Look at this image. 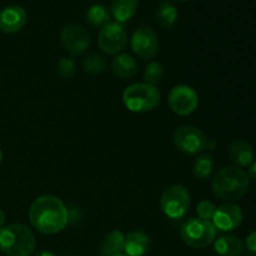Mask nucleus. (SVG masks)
I'll use <instances>...</instances> for the list:
<instances>
[{"label":"nucleus","instance_id":"1","mask_svg":"<svg viewBox=\"0 0 256 256\" xmlns=\"http://www.w3.org/2000/svg\"><path fill=\"white\" fill-rule=\"evenodd\" d=\"M32 226L42 234L52 235L62 232L69 222V214L64 202L52 195L35 199L29 210Z\"/></svg>","mask_w":256,"mask_h":256},{"label":"nucleus","instance_id":"2","mask_svg":"<svg viewBox=\"0 0 256 256\" xmlns=\"http://www.w3.org/2000/svg\"><path fill=\"white\" fill-rule=\"evenodd\" d=\"M249 186V175L238 166L222 168L215 174L212 182L215 196L228 202L242 199L248 192Z\"/></svg>","mask_w":256,"mask_h":256},{"label":"nucleus","instance_id":"3","mask_svg":"<svg viewBox=\"0 0 256 256\" xmlns=\"http://www.w3.org/2000/svg\"><path fill=\"white\" fill-rule=\"evenodd\" d=\"M0 250L8 256H30L35 250V238L24 224H10L0 229Z\"/></svg>","mask_w":256,"mask_h":256},{"label":"nucleus","instance_id":"4","mask_svg":"<svg viewBox=\"0 0 256 256\" xmlns=\"http://www.w3.org/2000/svg\"><path fill=\"white\" fill-rule=\"evenodd\" d=\"M162 100L159 89L146 82L132 84L122 92L124 105L132 112H146L154 110Z\"/></svg>","mask_w":256,"mask_h":256},{"label":"nucleus","instance_id":"5","mask_svg":"<svg viewBox=\"0 0 256 256\" xmlns=\"http://www.w3.org/2000/svg\"><path fill=\"white\" fill-rule=\"evenodd\" d=\"M180 236L188 246L194 248V249H202L215 242L216 228L209 220L192 218L182 225Z\"/></svg>","mask_w":256,"mask_h":256},{"label":"nucleus","instance_id":"6","mask_svg":"<svg viewBox=\"0 0 256 256\" xmlns=\"http://www.w3.org/2000/svg\"><path fill=\"white\" fill-rule=\"evenodd\" d=\"M192 202L189 190L179 184L166 188L160 198L162 212L170 219H180L188 212Z\"/></svg>","mask_w":256,"mask_h":256},{"label":"nucleus","instance_id":"7","mask_svg":"<svg viewBox=\"0 0 256 256\" xmlns=\"http://www.w3.org/2000/svg\"><path fill=\"white\" fill-rule=\"evenodd\" d=\"M175 148L184 154L195 155L206 149L208 139L204 132L192 125H184L175 130L172 136Z\"/></svg>","mask_w":256,"mask_h":256},{"label":"nucleus","instance_id":"8","mask_svg":"<svg viewBox=\"0 0 256 256\" xmlns=\"http://www.w3.org/2000/svg\"><path fill=\"white\" fill-rule=\"evenodd\" d=\"M128 42V32L122 22H108L98 35L99 48L108 55L122 52Z\"/></svg>","mask_w":256,"mask_h":256},{"label":"nucleus","instance_id":"9","mask_svg":"<svg viewBox=\"0 0 256 256\" xmlns=\"http://www.w3.org/2000/svg\"><path fill=\"white\" fill-rule=\"evenodd\" d=\"M169 105L175 114L188 116L198 109L199 95L189 85H176L169 92Z\"/></svg>","mask_w":256,"mask_h":256},{"label":"nucleus","instance_id":"10","mask_svg":"<svg viewBox=\"0 0 256 256\" xmlns=\"http://www.w3.org/2000/svg\"><path fill=\"white\" fill-rule=\"evenodd\" d=\"M60 40L65 49L74 55H80L86 52L90 45V35L82 26L69 24L60 32Z\"/></svg>","mask_w":256,"mask_h":256},{"label":"nucleus","instance_id":"11","mask_svg":"<svg viewBox=\"0 0 256 256\" xmlns=\"http://www.w3.org/2000/svg\"><path fill=\"white\" fill-rule=\"evenodd\" d=\"M132 49L142 59H152L159 50L156 32L146 26L135 30L132 36Z\"/></svg>","mask_w":256,"mask_h":256},{"label":"nucleus","instance_id":"12","mask_svg":"<svg viewBox=\"0 0 256 256\" xmlns=\"http://www.w3.org/2000/svg\"><path fill=\"white\" fill-rule=\"evenodd\" d=\"M242 222V212L239 205L234 202H226L216 208L212 224L216 230L222 232H232L238 229Z\"/></svg>","mask_w":256,"mask_h":256},{"label":"nucleus","instance_id":"13","mask_svg":"<svg viewBox=\"0 0 256 256\" xmlns=\"http://www.w3.org/2000/svg\"><path fill=\"white\" fill-rule=\"evenodd\" d=\"M26 12L19 5H10L0 12V30L6 34H14L25 26Z\"/></svg>","mask_w":256,"mask_h":256},{"label":"nucleus","instance_id":"14","mask_svg":"<svg viewBox=\"0 0 256 256\" xmlns=\"http://www.w3.org/2000/svg\"><path fill=\"white\" fill-rule=\"evenodd\" d=\"M230 160L236 165L238 168L250 166L255 160V154L252 146L245 140H235L229 145L228 150Z\"/></svg>","mask_w":256,"mask_h":256},{"label":"nucleus","instance_id":"15","mask_svg":"<svg viewBox=\"0 0 256 256\" xmlns=\"http://www.w3.org/2000/svg\"><path fill=\"white\" fill-rule=\"evenodd\" d=\"M150 246V238L142 232H132L125 235L124 252L128 256H144Z\"/></svg>","mask_w":256,"mask_h":256},{"label":"nucleus","instance_id":"16","mask_svg":"<svg viewBox=\"0 0 256 256\" xmlns=\"http://www.w3.org/2000/svg\"><path fill=\"white\" fill-rule=\"evenodd\" d=\"M112 69L116 76L128 79L132 78L138 72V62L132 55L129 54H120L115 56L112 62Z\"/></svg>","mask_w":256,"mask_h":256},{"label":"nucleus","instance_id":"17","mask_svg":"<svg viewBox=\"0 0 256 256\" xmlns=\"http://www.w3.org/2000/svg\"><path fill=\"white\" fill-rule=\"evenodd\" d=\"M214 249L220 256H239L244 250V244L235 235H224L215 240Z\"/></svg>","mask_w":256,"mask_h":256},{"label":"nucleus","instance_id":"18","mask_svg":"<svg viewBox=\"0 0 256 256\" xmlns=\"http://www.w3.org/2000/svg\"><path fill=\"white\" fill-rule=\"evenodd\" d=\"M138 9V0H112L110 12L116 22H125L134 16Z\"/></svg>","mask_w":256,"mask_h":256},{"label":"nucleus","instance_id":"19","mask_svg":"<svg viewBox=\"0 0 256 256\" xmlns=\"http://www.w3.org/2000/svg\"><path fill=\"white\" fill-rule=\"evenodd\" d=\"M124 242L125 235L119 230H112L105 236L102 248H100V254H102V256L120 254L122 252H124Z\"/></svg>","mask_w":256,"mask_h":256},{"label":"nucleus","instance_id":"20","mask_svg":"<svg viewBox=\"0 0 256 256\" xmlns=\"http://www.w3.org/2000/svg\"><path fill=\"white\" fill-rule=\"evenodd\" d=\"M155 19L160 26L170 29L178 20V9L170 2H162L155 12Z\"/></svg>","mask_w":256,"mask_h":256},{"label":"nucleus","instance_id":"21","mask_svg":"<svg viewBox=\"0 0 256 256\" xmlns=\"http://www.w3.org/2000/svg\"><path fill=\"white\" fill-rule=\"evenodd\" d=\"M85 18H86V22L92 26L102 29L104 25L110 22V12L105 5L95 4L86 10Z\"/></svg>","mask_w":256,"mask_h":256},{"label":"nucleus","instance_id":"22","mask_svg":"<svg viewBox=\"0 0 256 256\" xmlns=\"http://www.w3.org/2000/svg\"><path fill=\"white\" fill-rule=\"evenodd\" d=\"M214 170V159L212 155L202 154L196 158L192 166L194 176L199 180H206Z\"/></svg>","mask_w":256,"mask_h":256},{"label":"nucleus","instance_id":"23","mask_svg":"<svg viewBox=\"0 0 256 256\" xmlns=\"http://www.w3.org/2000/svg\"><path fill=\"white\" fill-rule=\"evenodd\" d=\"M82 66H84L85 72L92 75L102 74L106 69V60H105V58L102 55L96 54V52H92V54H89L84 59Z\"/></svg>","mask_w":256,"mask_h":256},{"label":"nucleus","instance_id":"24","mask_svg":"<svg viewBox=\"0 0 256 256\" xmlns=\"http://www.w3.org/2000/svg\"><path fill=\"white\" fill-rule=\"evenodd\" d=\"M162 78H164V68H162V65L158 62H148L144 70L145 82L155 86V84L162 82Z\"/></svg>","mask_w":256,"mask_h":256},{"label":"nucleus","instance_id":"25","mask_svg":"<svg viewBox=\"0 0 256 256\" xmlns=\"http://www.w3.org/2000/svg\"><path fill=\"white\" fill-rule=\"evenodd\" d=\"M75 62L72 59V58H62L58 62V72L62 78H65V79H69L72 75L75 74Z\"/></svg>","mask_w":256,"mask_h":256},{"label":"nucleus","instance_id":"26","mask_svg":"<svg viewBox=\"0 0 256 256\" xmlns=\"http://www.w3.org/2000/svg\"><path fill=\"white\" fill-rule=\"evenodd\" d=\"M215 212H216V206H215L214 202H209V200H202L196 206V212L200 219L209 220V222L212 220Z\"/></svg>","mask_w":256,"mask_h":256},{"label":"nucleus","instance_id":"27","mask_svg":"<svg viewBox=\"0 0 256 256\" xmlns=\"http://www.w3.org/2000/svg\"><path fill=\"white\" fill-rule=\"evenodd\" d=\"M245 245H246L248 250H249L250 252L256 255V230H254V232H252L248 235Z\"/></svg>","mask_w":256,"mask_h":256},{"label":"nucleus","instance_id":"28","mask_svg":"<svg viewBox=\"0 0 256 256\" xmlns=\"http://www.w3.org/2000/svg\"><path fill=\"white\" fill-rule=\"evenodd\" d=\"M248 175H249L250 179L256 180V160L252 162V165L249 166V172H248Z\"/></svg>","mask_w":256,"mask_h":256},{"label":"nucleus","instance_id":"29","mask_svg":"<svg viewBox=\"0 0 256 256\" xmlns=\"http://www.w3.org/2000/svg\"><path fill=\"white\" fill-rule=\"evenodd\" d=\"M215 148H216V144H215L214 140L208 139V142H206V149H209V150H215Z\"/></svg>","mask_w":256,"mask_h":256},{"label":"nucleus","instance_id":"30","mask_svg":"<svg viewBox=\"0 0 256 256\" xmlns=\"http://www.w3.org/2000/svg\"><path fill=\"white\" fill-rule=\"evenodd\" d=\"M4 222H5V214H4V212H2V208H0V229L2 228Z\"/></svg>","mask_w":256,"mask_h":256},{"label":"nucleus","instance_id":"31","mask_svg":"<svg viewBox=\"0 0 256 256\" xmlns=\"http://www.w3.org/2000/svg\"><path fill=\"white\" fill-rule=\"evenodd\" d=\"M35 256H55L52 252H39Z\"/></svg>","mask_w":256,"mask_h":256},{"label":"nucleus","instance_id":"32","mask_svg":"<svg viewBox=\"0 0 256 256\" xmlns=\"http://www.w3.org/2000/svg\"><path fill=\"white\" fill-rule=\"evenodd\" d=\"M112 256H128L126 254H122V252H120V254H116V255H112Z\"/></svg>","mask_w":256,"mask_h":256},{"label":"nucleus","instance_id":"33","mask_svg":"<svg viewBox=\"0 0 256 256\" xmlns=\"http://www.w3.org/2000/svg\"><path fill=\"white\" fill-rule=\"evenodd\" d=\"M2 150H0V164H2Z\"/></svg>","mask_w":256,"mask_h":256},{"label":"nucleus","instance_id":"34","mask_svg":"<svg viewBox=\"0 0 256 256\" xmlns=\"http://www.w3.org/2000/svg\"><path fill=\"white\" fill-rule=\"evenodd\" d=\"M175 2H189V0H175Z\"/></svg>","mask_w":256,"mask_h":256}]
</instances>
